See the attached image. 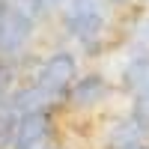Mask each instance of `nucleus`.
Listing matches in <instances>:
<instances>
[{
    "label": "nucleus",
    "mask_w": 149,
    "mask_h": 149,
    "mask_svg": "<svg viewBox=\"0 0 149 149\" xmlns=\"http://www.w3.org/2000/svg\"><path fill=\"white\" fill-rule=\"evenodd\" d=\"M60 21L69 39L86 51H95L107 33L110 0H66L60 6Z\"/></svg>",
    "instance_id": "f257e3e1"
},
{
    "label": "nucleus",
    "mask_w": 149,
    "mask_h": 149,
    "mask_svg": "<svg viewBox=\"0 0 149 149\" xmlns=\"http://www.w3.org/2000/svg\"><path fill=\"white\" fill-rule=\"evenodd\" d=\"M74 81H78V57H74L72 51L48 54L39 63V69L33 72V84L39 86V90H45L54 102H60V98L69 95Z\"/></svg>",
    "instance_id": "f03ea898"
},
{
    "label": "nucleus",
    "mask_w": 149,
    "mask_h": 149,
    "mask_svg": "<svg viewBox=\"0 0 149 149\" xmlns=\"http://www.w3.org/2000/svg\"><path fill=\"white\" fill-rule=\"evenodd\" d=\"M36 18L18 6H0V60L18 57L33 39Z\"/></svg>",
    "instance_id": "7ed1b4c3"
},
{
    "label": "nucleus",
    "mask_w": 149,
    "mask_h": 149,
    "mask_svg": "<svg viewBox=\"0 0 149 149\" xmlns=\"http://www.w3.org/2000/svg\"><path fill=\"white\" fill-rule=\"evenodd\" d=\"M110 95H113V84H110L104 74L93 72V74H81V78L72 84L66 102L72 107H78V110H93L98 104H104Z\"/></svg>",
    "instance_id": "20e7f679"
},
{
    "label": "nucleus",
    "mask_w": 149,
    "mask_h": 149,
    "mask_svg": "<svg viewBox=\"0 0 149 149\" xmlns=\"http://www.w3.org/2000/svg\"><path fill=\"white\" fill-rule=\"evenodd\" d=\"M51 131H54V122L48 110L21 116L15 137H12V149H51Z\"/></svg>",
    "instance_id": "39448f33"
},
{
    "label": "nucleus",
    "mask_w": 149,
    "mask_h": 149,
    "mask_svg": "<svg viewBox=\"0 0 149 149\" xmlns=\"http://www.w3.org/2000/svg\"><path fill=\"white\" fill-rule=\"evenodd\" d=\"M146 128L140 125L137 119H131V116H119L113 119L110 125L104 128V146L107 149H140L146 146Z\"/></svg>",
    "instance_id": "423d86ee"
},
{
    "label": "nucleus",
    "mask_w": 149,
    "mask_h": 149,
    "mask_svg": "<svg viewBox=\"0 0 149 149\" xmlns=\"http://www.w3.org/2000/svg\"><path fill=\"white\" fill-rule=\"evenodd\" d=\"M146 84H149V54H128L122 66V86L137 93Z\"/></svg>",
    "instance_id": "0eeeda50"
},
{
    "label": "nucleus",
    "mask_w": 149,
    "mask_h": 149,
    "mask_svg": "<svg viewBox=\"0 0 149 149\" xmlns=\"http://www.w3.org/2000/svg\"><path fill=\"white\" fill-rule=\"evenodd\" d=\"M128 54H149V15L134 21L128 36Z\"/></svg>",
    "instance_id": "6e6552de"
},
{
    "label": "nucleus",
    "mask_w": 149,
    "mask_h": 149,
    "mask_svg": "<svg viewBox=\"0 0 149 149\" xmlns=\"http://www.w3.org/2000/svg\"><path fill=\"white\" fill-rule=\"evenodd\" d=\"M18 122H21V116L15 113V107L3 98V102H0V146H3V143H12Z\"/></svg>",
    "instance_id": "1a4fd4ad"
},
{
    "label": "nucleus",
    "mask_w": 149,
    "mask_h": 149,
    "mask_svg": "<svg viewBox=\"0 0 149 149\" xmlns=\"http://www.w3.org/2000/svg\"><path fill=\"white\" fill-rule=\"evenodd\" d=\"M131 119H137L140 125L149 131V84L140 86L137 93H131V110H128Z\"/></svg>",
    "instance_id": "9d476101"
},
{
    "label": "nucleus",
    "mask_w": 149,
    "mask_h": 149,
    "mask_svg": "<svg viewBox=\"0 0 149 149\" xmlns=\"http://www.w3.org/2000/svg\"><path fill=\"white\" fill-rule=\"evenodd\" d=\"M9 95V72H6V66H3V60H0V102Z\"/></svg>",
    "instance_id": "9b49d317"
},
{
    "label": "nucleus",
    "mask_w": 149,
    "mask_h": 149,
    "mask_svg": "<svg viewBox=\"0 0 149 149\" xmlns=\"http://www.w3.org/2000/svg\"><path fill=\"white\" fill-rule=\"evenodd\" d=\"M140 149H149V146H140Z\"/></svg>",
    "instance_id": "f8f14e48"
}]
</instances>
